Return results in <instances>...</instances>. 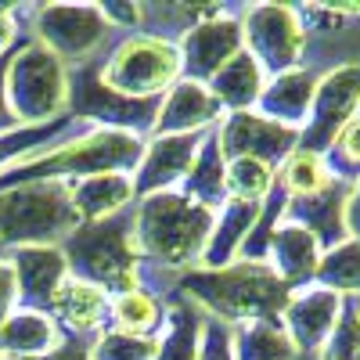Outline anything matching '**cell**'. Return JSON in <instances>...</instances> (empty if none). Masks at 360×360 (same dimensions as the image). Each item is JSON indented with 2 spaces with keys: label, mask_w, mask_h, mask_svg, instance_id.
<instances>
[{
  "label": "cell",
  "mask_w": 360,
  "mask_h": 360,
  "mask_svg": "<svg viewBox=\"0 0 360 360\" xmlns=\"http://www.w3.org/2000/svg\"><path fill=\"white\" fill-rule=\"evenodd\" d=\"M176 295L195 303L205 317H217L227 328L249 321H278L292 288L270 270V263L234 259L220 270H188L173 285Z\"/></svg>",
  "instance_id": "1"
},
{
  "label": "cell",
  "mask_w": 360,
  "mask_h": 360,
  "mask_svg": "<svg viewBox=\"0 0 360 360\" xmlns=\"http://www.w3.org/2000/svg\"><path fill=\"white\" fill-rule=\"evenodd\" d=\"M217 213L180 191L137 198L134 205V249L141 263H152L162 274H188L202 263L209 231Z\"/></svg>",
  "instance_id": "2"
},
{
  "label": "cell",
  "mask_w": 360,
  "mask_h": 360,
  "mask_svg": "<svg viewBox=\"0 0 360 360\" xmlns=\"http://www.w3.org/2000/svg\"><path fill=\"white\" fill-rule=\"evenodd\" d=\"M69 278L90 281L108 295L137 288V249H134V205L98 224H79L62 245Z\"/></svg>",
  "instance_id": "3"
},
{
  "label": "cell",
  "mask_w": 360,
  "mask_h": 360,
  "mask_svg": "<svg viewBox=\"0 0 360 360\" xmlns=\"http://www.w3.org/2000/svg\"><path fill=\"white\" fill-rule=\"evenodd\" d=\"M79 227L65 180H33L0 191V249L62 245Z\"/></svg>",
  "instance_id": "4"
},
{
  "label": "cell",
  "mask_w": 360,
  "mask_h": 360,
  "mask_svg": "<svg viewBox=\"0 0 360 360\" xmlns=\"http://www.w3.org/2000/svg\"><path fill=\"white\" fill-rule=\"evenodd\" d=\"M4 94L18 127L54 123L69 105V69L44 44L29 40L11 54Z\"/></svg>",
  "instance_id": "5"
},
{
  "label": "cell",
  "mask_w": 360,
  "mask_h": 360,
  "mask_svg": "<svg viewBox=\"0 0 360 360\" xmlns=\"http://www.w3.org/2000/svg\"><path fill=\"white\" fill-rule=\"evenodd\" d=\"M101 83L123 98H162L180 79V47L169 37L137 33L112 47L108 58H101Z\"/></svg>",
  "instance_id": "6"
},
{
  "label": "cell",
  "mask_w": 360,
  "mask_h": 360,
  "mask_svg": "<svg viewBox=\"0 0 360 360\" xmlns=\"http://www.w3.org/2000/svg\"><path fill=\"white\" fill-rule=\"evenodd\" d=\"M101 62H86V65H76L69 69V115L72 119H83L90 127H105V130H127V134H148L152 137V127H155V115H159V105L162 98H148V101H137V98H123L108 90L101 83Z\"/></svg>",
  "instance_id": "7"
},
{
  "label": "cell",
  "mask_w": 360,
  "mask_h": 360,
  "mask_svg": "<svg viewBox=\"0 0 360 360\" xmlns=\"http://www.w3.org/2000/svg\"><path fill=\"white\" fill-rule=\"evenodd\" d=\"M115 33L101 4H44L33 8V40L44 44L65 69L94 62V51Z\"/></svg>",
  "instance_id": "8"
},
{
  "label": "cell",
  "mask_w": 360,
  "mask_h": 360,
  "mask_svg": "<svg viewBox=\"0 0 360 360\" xmlns=\"http://www.w3.org/2000/svg\"><path fill=\"white\" fill-rule=\"evenodd\" d=\"M238 22H242V44L256 58L263 76L274 79L281 72L299 69V54L307 44V29L299 11L285 4H256Z\"/></svg>",
  "instance_id": "9"
},
{
  "label": "cell",
  "mask_w": 360,
  "mask_h": 360,
  "mask_svg": "<svg viewBox=\"0 0 360 360\" xmlns=\"http://www.w3.org/2000/svg\"><path fill=\"white\" fill-rule=\"evenodd\" d=\"M360 108V65L332 69L314 90V105L307 115V127L299 130V148L314 155H324L339 130L349 123Z\"/></svg>",
  "instance_id": "10"
},
{
  "label": "cell",
  "mask_w": 360,
  "mask_h": 360,
  "mask_svg": "<svg viewBox=\"0 0 360 360\" xmlns=\"http://www.w3.org/2000/svg\"><path fill=\"white\" fill-rule=\"evenodd\" d=\"M217 144L224 162L259 159L266 166H278L299 148V130L263 119L259 112H231L217 123Z\"/></svg>",
  "instance_id": "11"
},
{
  "label": "cell",
  "mask_w": 360,
  "mask_h": 360,
  "mask_svg": "<svg viewBox=\"0 0 360 360\" xmlns=\"http://www.w3.org/2000/svg\"><path fill=\"white\" fill-rule=\"evenodd\" d=\"M176 47H180V79L209 83L238 51H245L242 22L217 11V15L195 22Z\"/></svg>",
  "instance_id": "12"
},
{
  "label": "cell",
  "mask_w": 360,
  "mask_h": 360,
  "mask_svg": "<svg viewBox=\"0 0 360 360\" xmlns=\"http://www.w3.org/2000/svg\"><path fill=\"white\" fill-rule=\"evenodd\" d=\"M205 134H180V137H152L144 144V155L134 169V195L148 198V195H162V191H176L184 184V176L191 173V162L202 148Z\"/></svg>",
  "instance_id": "13"
},
{
  "label": "cell",
  "mask_w": 360,
  "mask_h": 360,
  "mask_svg": "<svg viewBox=\"0 0 360 360\" xmlns=\"http://www.w3.org/2000/svg\"><path fill=\"white\" fill-rule=\"evenodd\" d=\"M15 288H18V310H40L51 314L54 295L69 278L65 256L58 245H22L8 252Z\"/></svg>",
  "instance_id": "14"
},
{
  "label": "cell",
  "mask_w": 360,
  "mask_h": 360,
  "mask_svg": "<svg viewBox=\"0 0 360 360\" xmlns=\"http://www.w3.org/2000/svg\"><path fill=\"white\" fill-rule=\"evenodd\" d=\"M339 314H342V295L328 292L321 285H310L307 292L288 295V303L281 310V328L292 339L295 353H314L328 342Z\"/></svg>",
  "instance_id": "15"
},
{
  "label": "cell",
  "mask_w": 360,
  "mask_h": 360,
  "mask_svg": "<svg viewBox=\"0 0 360 360\" xmlns=\"http://www.w3.org/2000/svg\"><path fill=\"white\" fill-rule=\"evenodd\" d=\"M224 119V108L217 105V98L209 94L205 83H191V79H176L159 105L152 137H180V134H205L213 130Z\"/></svg>",
  "instance_id": "16"
},
{
  "label": "cell",
  "mask_w": 360,
  "mask_h": 360,
  "mask_svg": "<svg viewBox=\"0 0 360 360\" xmlns=\"http://www.w3.org/2000/svg\"><path fill=\"white\" fill-rule=\"evenodd\" d=\"M108 310H112V295L105 288L90 285V281H79V278H65L62 288H58V295H54L51 317H54L58 328H62V335L94 342L108 328Z\"/></svg>",
  "instance_id": "17"
},
{
  "label": "cell",
  "mask_w": 360,
  "mask_h": 360,
  "mask_svg": "<svg viewBox=\"0 0 360 360\" xmlns=\"http://www.w3.org/2000/svg\"><path fill=\"white\" fill-rule=\"evenodd\" d=\"M342 213H346V191L339 180H332L324 191H317L310 198H288L285 202V220L307 227L317 238V245H324V249H335L339 242H346Z\"/></svg>",
  "instance_id": "18"
},
{
  "label": "cell",
  "mask_w": 360,
  "mask_h": 360,
  "mask_svg": "<svg viewBox=\"0 0 360 360\" xmlns=\"http://www.w3.org/2000/svg\"><path fill=\"white\" fill-rule=\"evenodd\" d=\"M259 209H263V205H256V202L227 198V202L217 209V220H213V231H209L202 263H198L195 270H220V266H231L234 256L242 252L249 231L256 227Z\"/></svg>",
  "instance_id": "19"
},
{
  "label": "cell",
  "mask_w": 360,
  "mask_h": 360,
  "mask_svg": "<svg viewBox=\"0 0 360 360\" xmlns=\"http://www.w3.org/2000/svg\"><path fill=\"white\" fill-rule=\"evenodd\" d=\"M69 198L79 224H98L115 213H123L137 202L134 195V180L127 173H101V176H86L69 184Z\"/></svg>",
  "instance_id": "20"
},
{
  "label": "cell",
  "mask_w": 360,
  "mask_h": 360,
  "mask_svg": "<svg viewBox=\"0 0 360 360\" xmlns=\"http://www.w3.org/2000/svg\"><path fill=\"white\" fill-rule=\"evenodd\" d=\"M314 90H317L314 72H307V69L281 72L263 86V94L256 101V112L263 119H274V123H281V127L299 130V123H307V115H310Z\"/></svg>",
  "instance_id": "21"
},
{
  "label": "cell",
  "mask_w": 360,
  "mask_h": 360,
  "mask_svg": "<svg viewBox=\"0 0 360 360\" xmlns=\"http://www.w3.org/2000/svg\"><path fill=\"white\" fill-rule=\"evenodd\" d=\"M62 328L51 314L40 310H15L0 324V356L4 360H40L62 342Z\"/></svg>",
  "instance_id": "22"
},
{
  "label": "cell",
  "mask_w": 360,
  "mask_h": 360,
  "mask_svg": "<svg viewBox=\"0 0 360 360\" xmlns=\"http://www.w3.org/2000/svg\"><path fill=\"white\" fill-rule=\"evenodd\" d=\"M270 256H274V263H270V270L288 285V288H299V285H307L314 281L317 274V263H321V245H317V238L307 231V227H299V224H281L274 231V238H270Z\"/></svg>",
  "instance_id": "23"
},
{
  "label": "cell",
  "mask_w": 360,
  "mask_h": 360,
  "mask_svg": "<svg viewBox=\"0 0 360 360\" xmlns=\"http://www.w3.org/2000/svg\"><path fill=\"white\" fill-rule=\"evenodd\" d=\"M205 86L224 112H252V105L259 101L263 86H266V76L249 51H238Z\"/></svg>",
  "instance_id": "24"
},
{
  "label": "cell",
  "mask_w": 360,
  "mask_h": 360,
  "mask_svg": "<svg viewBox=\"0 0 360 360\" xmlns=\"http://www.w3.org/2000/svg\"><path fill=\"white\" fill-rule=\"evenodd\" d=\"M205 314L188 303L184 295H169L162 332L155 339V360H198V339H202Z\"/></svg>",
  "instance_id": "25"
},
{
  "label": "cell",
  "mask_w": 360,
  "mask_h": 360,
  "mask_svg": "<svg viewBox=\"0 0 360 360\" xmlns=\"http://www.w3.org/2000/svg\"><path fill=\"white\" fill-rule=\"evenodd\" d=\"M224 155H220V144H217V127L213 130H205L202 137V148H198V155L191 162V173L184 176V184H180L176 191L180 195H188L191 202L205 205V209H217L227 202V184H224Z\"/></svg>",
  "instance_id": "26"
},
{
  "label": "cell",
  "mask_w": 360,
  "mask_h": 360,
  "mask_svg": "<svg viewBox=\"0 0 360 360\" xmlns=\"http://www.w3.org/2000/svg\"><path fill=\"white\" fill-rule=\"evenodd\" d=\"M166 321V307L155 292H123L112 295V310H108V328L119 335H134V339H159Z\"/></svg>",
  "instance_id": "27"
},
{
  "label": "cell",
  "mask_w": 360,
  "mask_h": 360,
  "mask_svg": "<svg viewBox=\"0 0 360 360\" xmlns=\"http://www.w3.org/2000/svg\"><path fill=\"white\" fill-rule=\"evenodd\" d=\"M234 360H299L281 321H249L231 328Z\"/></svg>",
  "instance_id": "28"
},
{
  "label": "cell",
  "mask_w": 360,
  "mask_h": 360,
  "mask_svg": "<svg viewBox=\"0 0 360 360\" xmlns=\"http://www.w3.org/2000/svg\"><path fill=\"white\" fill-rule=\"evenodd\" d=\"M314 285L328 288V292H349V295H360V242L356 238H346L335 249H328L317 263V274H314Z\"/></svg>",
  "instance_id": "29"
},
{
  "label": "cell",
  "mask_w": 360,
  "mask_h": 360,
  "mask_svg": "<svg viewBox=\"0 0 360 360\" xmlns=\"http://www.w3.org/2000/svg\"><path fill=\"white\" fill-rule=\"evenodd\" d=\"M281 191L288 198H310L317 191H324L332 184V169H328L324 155H314V152H303V148H295V152L281 162Z\"/></svg>",
  "instance_id": "30"
},
{
  "label": "cell",
  "mask_w": 360,
  "mask_h": 360,
  "mask_svg": "<svg viewBox=\"0 0 360 360\" xmlns=\"http://www.w3.org/2000/svg\"><path fill=\"white\" fill-rule=\"evenodd\" d=\"M224 184H227V198L263 205V198L274 191V166L259 159H231L224 169Z\"/></svg>",
  "instance_id": "31"
},
{
  "label": "cell",
  "mask_w": 360,
  "mask_h": 360,
  "mask_svg": "<svg viewBox=\"0 0 360 360\" xmlns=\"http://www.w3.org/2000/svg\"><path fill=\"white\" fill-rule=\"evenodd\" d=\"M72 130V115H62L54 123H40V127H15L8 134H0V173H4V162H18L29 152H40L44 144H54L58 134Z\"/></svg>",
  "instance_id": "32"
},
{
  "label": "cell",
  "mask_w": 360,
  "mask_h": 360,
  "mask_svg": "<svg viewBox=\"0 0 360 360\" xmlns=\"http://www.w3.org/2000/svg\"><path fill=\"white\" fill-rule=\"evenodd\" d=\"M90 360H155V339H134L105 328L90 342Z\"/></svg>",
  "instance_id": "33"
},
{
  "label": "cell",
  "mask_w": 360,
  "mask_h": 360,
  "mask_svg": "<svg viewBox=\"0 0 360 360\" xmlns=\"http://www.w3.org/2000/svg\"><path fill=\"white\" fill-rule=\"evenodd\" d=\"M321 360H360V310L356 307L339 314L332 335L321 346Z\"/></svg>",
  "instance_id": "34"
},
{
  "label": "cell",
  "mask_w": 360,
  "mask_h": 360,
  "mask_svg": "<svg viewBox=\"0 0 360 360\" xmlns=\"http://www.w3.org/2000/svg\"><path fill=\"white\" fill-rule=\"evenodd\" d=\"M324 162L332 169V176H356V169H360V115H353L339 130Z\"/></svg>",
  "instance_id": "35"
},
{
  "label": "cell",
  "mask_w": 360,
  "mask_h": 360,
  "mask_svg": "<svg viewBox=\"0 0 360 360\" xmlns=\"http://www.w3.org/2000/svg\"><path fill=\"white\" fill-rule=\"evenodd\" d=\"M198 360H234V339H231V328L224 321H217V317L202 321Z\"/></svg>",
  "instance_id": "36"
},
{
  "label": "cell",
  "mask_w": 360,
  "mask_h": 360,
  "mask_svg": "<svg viewBox=\"0 0 360 360\" xmlns=\"http://www.w3.org/2000/svg\"><path fill=\"white\" fill-rule=\"evenodd\" d=\"M18 310V288H15V274L11 263L0 259V324H4L11 314Z\"/></svg>",
  "instance_id": "37"
},
{
  "label": "cell",
  "mask_w": 360,
  "mask_h": 360,
  "mask_svg": "<svg viewBox=\"0 0 360 360\" xmlns=\"http://www.w3.org/2000/svg\"><path fill=\"white\" fill-rule=\"evenodd\" d=\"M40 360H90V342H86V339L65 335L62 342H58L47 356H40Z\"/></svg>",
  "instance_id": "38"
},
{
  "label": "cell",
  "mask_w": 360,
  "mask_h": 360,
  "mask_svg": "<svg viewBox=\"0 0 360 360\" xmlns=\"http://www.w3.org/2000/svg\"><path fill=\"white\" fill-rule=\"evenodd\" d=\"M11 54H15V51H11ZM11 54L0 58V134H8V130H15V127H18V123H15V115H11V108H8V94H4V79H8Z\"/></svg>",
  "instance_id": "39"
},
{
  "label": "cell",
  "mask_w": 360,
  "mask_h": 360,
  "mask_svg": "<svg viewBox=\"0 0 360 360\" xmlns=\"http://www.w3.org/2000/svg\"><path fill=\"white\" fill-rule=\"evenodd\" d=\"M342 220H346V234H353L356 242H360V180H356V188L346 195V213H342Z\"/></svg>",
  "instance_id": "40"
},
{
  "label": "cell",
  "mask_w": 360,
  "mask_h": 360,
  "mask_svg": "<svg viewBox=\"0 0 360 360\" xmlns=\"http://www.w3.org/2000/svg\"><path fill=\"white\" fill-rule=\"evenodd\" d=\"M11 44H15V15L0 11V58L11 54Z\"/></svg>",
  "instance_id": "41"
},
{
  "label": "cell",
  "mask_w": 360,
  "mask_h": 360,
  "mask_svg": "<svg viewBox=\"0 0 360 360\" xmlns=\"http://www.w3.org/2000/svg\"><path fill=\"white\" fill-rule=\"evenodd\" d=\"M0 360H4V356H0Z\"/></svg>",
  "instance_id": "42"
}]
</instances>
